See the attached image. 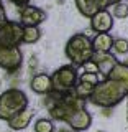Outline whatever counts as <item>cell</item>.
I'll return each instance as SVG.
<instances>
[{
  "label": "cell",
  "mask_w": 128,
  "mask_h": 132,
  "mask_svg": "<svg viewBox=\"0 0 128 132\" xmlns=\"http://www.w3.org/2000/svg\"><path fill=\"white\" fill-rule=\"evenodd\" d=\"M126 96H128V93L122 84L105 78L104 81H100L95 86L94 93L90 94V97L87 101H90L95 106H100V107H113V106L120 104Z\"/></svg>",
  "instance_id": "cell-1"
},
{
  "label": "cell",
  "mask_w": 128,
  "mask_h": 132,
  "mask_svg": "<svg viewBox=\"0 0 128 132\" xmlns=\"http://www.w3.org/2000/svg\"><path fill=\"white\" fill-rule=\"evenodd\" d=\"M64 53H66V56H67V60L71 61V64L84 66L85 63H89L94 56L92 40H90L85 33H76L74 36H71V38L67 40Z\"/></svg>",
  "instance_id": "cell-2"
},
{
  "label": "cell",
  "mask_w": 128,
  "mask_h": 132,
  "mask_svg": "<svg viewBox=\"0 0 128 132\" xmlns=\"http://www.w3.org/2000/svg\"><path fill=\"white\" fill-rule=\"evenodd\" d=\"M28 107V96L22 89L10 88L0 94V119L10 121L13 116Z\"/></svg>",
  "instance_id": "cell-3"
},
{
  "label": "cell",
  "mask_w": 128,
  "mask_h": 132,
  "mask_svg": "<svg viewBox=\"0 0 128 132\" xmlns=\"http://www.w3.org/2000/svg\"><path fill=\"white\" fill-rule=\"evenodd\" d=\"M51 81H53V93L57 94H66L71 93L76 88L79 76H77V68L74 64H64L59 69H56L51 74Z\"/></svg>",
  "instance_id": "cell-4"
},
{
  "label": "cell",
  "mask_w": 128,
  "mask_h": 132,
  "mask_svg": "<svg viewBox=\"0 0 128 132\" xmlns=\"http://www.w3.org/2000/svg\"><path fill=\"white\" fill-rule=\"evenodd\" d=\"M22 36H23V25L18 22L7 20L0 27V46L7 48L18 46L22 43Z\"/></svg>",
  "instance_id": "cell-5"
},
{
  "label": "cell",
  "mask_w": 128,
  "mask_h": 132,
  "mask_svg": "<svg viewBox=\"0 0 128 132\" xmlns=\"http://www.w3.org/2000/svg\"><path fill=\"white\" fill-rule=\"evenodd\" d=\"M22 63H23V55L18 46L12 48L0 46V68L13 73L18 68H22Z\"/></svg>",
  "instance_id": "cell-6"
},
{
  "label": "cell",
  "mask_w": 128,
  "mask_h": 132,
  "mask_svg": "<svg viewBox=\"0 0 128 132\" xmlns=\"http://www.w3.org/2000/svg\"><path fill=\"white\" fill-rule=\"evenodd\" d=\"M48 18L46 12L41 10L38 7H33V5H26L20 10V23L23 27H38Z\"/></svg>",
  "instance_id": "cell-7"
},
{
  "label": "cell",
  "mask_w": 128,
  "mask_h": 132,
  "mask_svg": "<svg viewBox=\"0 0 128 132\" xmlns=\"http://www.w3.org/2000/svg\"><path fill=\"white\" fill-rule=\"evenodd\" d=\"M90 28L97 33H109L113 28V15L107 8L97 12L95 15L90 18Z\"/></svg>",
  "instance_id": "cell-8"
},
{
  "label": "cell",
  "mask_w": 128,
  "mask_h": 132,
  "mask_svg": "<svg viewBox=\"0 0 128 132\" xmlns=\"http://www.w3.org/2000/svg\"><path fill=\"white\" fill-rule=\"evenodd\" d=\"M92 61L97 68V73H100L104 78H109V74L112 73V69L117 66V58H115L112 53H94L92 56Z\"/></svg>",
  "instance_id": "cell-9"
},
{
  "label": "cell",
  "mask_w": 128,
  "mask_h": 132,
  "mask_svg": "<svg viewBox=\"0 0 128 132\" xmlns=\"http://www.w3.org/2000/svg\"><path fill=\"white\" fill-rule=\"evenodd\" d=\"M66 124L76 132H84L92 126V116H90V112L85 107H82V109L76 111V112L66 121Z\"/></svg>",
  "instance_id": "cell-10"
},
{
  "label": "cell",
  "mask_w": 128,
  "mask_h": 132,
  "mask_svg": "<svg viewBox=\"0 0 128 132\" xmlns=\"http://www.w3.org/2000/svg\"><path fill=\"white\" fill-rule=\"evenodd\" d=\"M30 88H31L33 93H36V94L53 93L51 76H48V74H44V73H40V74H36V76H33L31 81H30Z\"/></svg>",
  "instance_id": "cell-11"
},
{
  "label": "cell",
  "mask_w": 128,
  "mask_h": 132,
  "mask_svg": "<svg viewBox=\"0 0 128 132\" xmlns=\"http://www.w3.org/2000/svg\"><path fill=\"white\" fill-rule=\"evenodd\" d=\"M33 116H35V109L26 107L25 111H22V112H18L16 116H13L10 121H7L8 127H10L12 130H23V129H26V127L30 126Z\"/></svg>",
  "instance_id": "cell-12"
},
{
  "label": "cell",
  "mask_w": 128,
  "mask_h": 132,
  "mask_svg": "<svg viewBox=\"0 0 128 132\" xmlns=\"http://www.w3.org/2000/svg\"><path fill=\"white\" fill-rule=\"evenodd\" d=\"M74 2H76L77 10L87 18H92L97 12L104 10V2L102 0H74Z\"/></svg>",
  "instance_id": "cell-13"
},
{
  "label": "cell",
  "mask_w": 128,
  "mask_h": 132,
  "mask_svg": "<svg viewBox=\"0 0 128 132\" xmlns=\"http://www.w3.org/2000/svg\"><path fill=\"white\" fill-rule=\"evenodd\" d=\"M92 46L94 53H109L113 48V38L110 36V33H99L92 40Z\"/></svg>",
  "instance_id": "cell-14"
},
{
  "label": "cell",
  "mask_w": 128,
  "mask_h": 132,
  "mask_svg": "<svg viewBox=\"0 0 128 132\" xmlns=\"http://www.w3.org/2000/svg\"><path fill=\"white\" fill-rule=\"evenodd\" d=\"M109 79L117 81L118 84H122L128 93V64L125 63H117V66L112 69V73L109 74Z\"/></svg>",
  "instance_id": "cell-15"
},
{
  "label": "cell",
  "mask_w": 128,
  "mask_h": 132,
  "mask_svg": "<svg viewBox=\"0 0 128 132\" xmlns=\"http://www.w3.org/2000/svg\"><path fill=\"white\" fill-rule=\"evenodd\" d=\"M40 38H41V30L38 27H23L22 43L31 45V43H36Z\"/></svg>",
  "instance_id": "cell-16"
},
{
  "label": "cell",
  "mask_w": 128,
  "mask_h": 132,
  "mask_svg": "<svg viewBox=\"0 0 128 132\" xmlns=\"http://www.w3.org/2000/svg\"><path fill=\"white\" fill-rule=\"evenodd\" d=\"M94 89H95V86H94V84L79 79V81H77V84H76V88H74V93H76L79 97H82V99L87 101V99L90 97V94L94 93Z\"/></svg>",
  "instance_id": "cell-17"
},
{
  "label": "cell",
  "mask_w": 128,
  "mask_h": 132,
  "mask_svg": "<svg viewBox=\"0 0 128 132\" xmlns=\"http://www.w3.org/2000/svg\"><path fill=\"white\" fill-rule=\"evenodd\" d=\"M54 130V124L49 119H38L35 122V132H53Z\"/></svg>",
  "instance_id": "cell-18"
},
{
  "label": "cell",
  "mask_w": 128,
  "mask_h": 132,
  "mask_svg": "<svg viewBox=\"0 0 128 132\" xmlns=\"http://www.w3.org/2000/svg\"><path fill=\"white\" fill-rule=\"evenodd\" d=\"M112 15H113V18H126L128 16V3L126 2L115 3L113 10H112Z\"/></svg>",
  "instance_id": "cell-19"
},
{
  "label": "cell",
  "mask_w": 128,
  "mask_h": 132,
  "mask_svg": "<svg viewBox=\"0 0 128 132\" xmlns=\"http://www.w3.org/2000/svg\"><path fill=\"white\" fill-rule=\"evenodd\" d=\"M113 51L118 53V55H125V53H128V40L115 38L113 40Z\"/></svg>",
  "instance_id": "cell-20"
},
{
  "label": "cell",
  "mask_w": 128,
  "mask_h": 132,
  "mask_svg": "<svg viewBox=\"0 0 128 132\" xmlns=\"http://www.w3.org/2000/svg\"><path fill=\"white\" fill-rule=\"evenodd\" d=\"M84 68H85V71H87V73H97V68H95V64H94L92 61L85 63V64H84Z\"/></svg>",
  "instance_id": "cell-21"
},
{
  "label": "cell",
  "mask_w": 128,
  "mask_h": 132,
  "mask_svg": "<svg viewBox=\"0 0 128 132\" xmlns=\"http://www.w3.org/2000/svg\"><path fill=\"white\" fill-rule=\"evenodd\" d=\"M102 2H104V8H109V7H113L118 2H123V0H102Z\"/></svg>",
  "instance_id": "cell-22"
},
{
  "label": "cell",
  "mask_w": 128,
  "mask_h": 132,
  "mask_svg": "<svg viewBox=\"0 0 128 132\" xmlns=\"http://www.w3.org/2000/svg\"><path fill=\"white\" fill-rule=\"evenodd\" d=\"M10 2H12V3H15L16 7H22V8H23V7H26V5H28V2H30V0H10Z\"/></svg>",
  "instance_id": "cell-23"
},
{
  "label": "cell",
  "mask_w": 128,
  "mask_h": 132,
  "mask_svg": "<svg viewBox=\"0 0 128 132\" xmlns=\"http://www.w3.org/2000/svg\"><path fill=\"white\" fill-rule=\"evenodd\" d=\"M0 16H7L5 15V8H3V5H2V0H0Z\"/></svg>",
  "instance_id": "cell-24"
},
{
  "label": "cell",
  "mask_w": 128,
  "mask_h": 132,
  "mask_svg": "<svg viewBox=\"0 0 128 132\" xmlns=\"http://www.w3.org/2000/svg\"><path fill=\"white\" fill-rule=\"evenodd\" d=\"M3 22H7V16H0V27L3 25Z\"/></svg>",
  "instance_id": "cell-25"
},
{
  "label": "cell",
  "mask_w": 128,
  "mask_h": 132,
  "mask_svg": "<svg viewBox=\"0 0 128 132\" xmlns=\"http://www.w3.org/2000/svg\"><path fill=\"white\" fill-rule=\"evenodd\" d=\"M97 132H105V130H97Z\"/></svg>",
  "instance_id": "cell-26"
},
{
  "label": "cell",
  "mask_w": 128,
  "mask_h": 132,
  "mask_svg": "<svg viewBox=\"0 0 128 132\" xmlns=\"http://www.w3.org/2000/svg\"><path fill=\"white\" fill-rule=\"evenodd\" d=\"M123 2H126V3H128V0H123Z\"/></svg>",
  "instance_id": "cell-27"
},
{
  "label": "cell",
  "mask_w": 128,
  "mask_h": 132,
  "mask_svg": "<svg viewBox=\"0 0 128 132\" xmlns=\"http://www.w3.org/2000/svg\"><path fill=\"white\" fill-rule=\"evenodd\" d=\"M126 121H128V116H126Z\"/></svg>",
  "instance_id": "cell-28"
}]
</instances>
